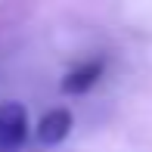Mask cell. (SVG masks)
Wrapping results in <instances>:
<instances>
[{"mask_svg": "<svg viewBox=\"0 0 152 152\" xmlns=\"http://www.w3.org/2000/svg\"><path fill=\"white\" fill-rule=\"evenodd\" d=\"M28 109L19 99L0 102V152H19L28 140Z\"/></svg>", "mask_w": 152, "mask_h": 152, "instance_id": "obj_1", "label": "cell"}, {"mask_svg": "<svg viewBox=\"0 0 152 152\" xmlns=\"http://www.w3.org/2000/svg\"><path fill=\"white\" fill-rule=\"evenodd\" d=\"M102 72H106V59H102V56L84 59V62H78L75 68H68V72L62 75L59 90L65 96H84L87 90H93V87L99 84Z\"/></svg>", "mask_w": 152, "mask_h": 152, "instance_id": "obj_2", "label": "cell"}, {"mask_svg": "<svg viewBox=\"0 0 152 152\" xmlns=\"http://www.w3.org/2000/svg\"><path fill=\"white\" fill-rule=\"evenodd\" d=\"M72 112H68L65 106H56V109H50V112H44V118L37 121V143L40 146H59L62 140H65L68 134H72Z\"/></svg>", "mask_w": 152, "mask_h": 152, "instance_id": "obj_3", "label": "cell"}]
</instances>
